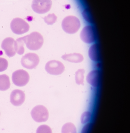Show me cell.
Wrapping results in <instances>:
<instances>
[{"instance_id":"10","label":"cell","mask_w":130,"mask_h":133,"mask_svg":"<svg viewBox=\"0 0 130 133\" xmlns=\"http://www.w3.org/2000/svg\"><path fill=\"white\" fill-rule=\"evenodd\" d=\"M15 41L12 37H7L2 41L1 47L4 50L5 54L9 57H12L16 54L14 44Z\"/></svg>"},{"instance_id":"7","label":"cell","mask_w":130,"mask_h":133,"mask_svg":"<svg viewBox=\"0 0 130 133\" xmlns=\"http://www.w3.org/2000/svg\"><path fill=\"white\" fill-rule=\"evenodd\" d=\"M39 62V58L37 55L35 53H29L23 57L21 62L23 67L28 69H32L38 65Z\"/></svg>"},{"instance_id":"9","label":"cell","mask_w":130,"mask_h":133,"mask_svg":"<svg viewBox=\"0 0 130 133\" xmlns=\"http://www.w3.org/2000/svg\"><path fill=\"white\" fill-rule=\"evenodd\" d=\"M80 37L82 40L87 44L94 43L95 40V32L92 26H86L81 32Z\"/></svg>"},{"instance_id":"12","label":"cell","mask_w":130,"mask_h":133,"mask_svg":"<svg viewBox=\"0 0 130 133\" xmlns=\"http://www.w3.org/2000/svg\"><path fill=\"white\" fill-rule=\"evenodd\" d=\"M86 80L87 82L93 87H98L99 80V71L97 70L91 71L87 76Z\"/></svg>"},{"instance_id":"6","label":"cell","mask_w":130,"mask_h":133,"mask_svg":"<svg viewBox=\"0 0 130 133\" xmlns=\"http://www.w3.org/2000/svg\"><path fill=\"white\" fill-rule=\"evenodd\" d=\"M52 4L51 0H33L32 8L36 13L43 14L50 10Z\"/></svg>"},{"instance_id":"14","label":"cell","mask_w":130,"mask_h":133,"mask_svg":"<svg viewBox=\"0 0 130 133\" xmlns=\"http://www.w3.org/2000/svg\"><path fill=\"white\" fill-rule=\"evenodd\" d=\"M24 44L25 43L24 37L18 38L15 41L14 44L15 50L19 55L23 54L25 52Z\"/></svg>"},{"instance_id":"17","label":"cell","mask_w":130,"mask_h":133,"mask_svg":"<svg viewBox=\"0 0 130 133\" xmlns=\"http://www.w3.org/2000/svg\"><path fill=\"white\" fill-rule=\"evenodd\" d=\"M61 133H77V129L73 123H67L62 127Z\"/></svg>"},{"instance_id":"4","label":"cell","mask_w":130,"mask_h":133,"mask_svg":"<svg viewBox=\"0 0 130 133\" xmlns=\"http://www.w3.org/2000/svg\"><path fill=\"white\" fill-rule=\"evenodd\" d=\"M33 119L37 122H44L49 118V112L47 109L42 105L35 106L31 112Z\"/></svg>"},{"instance_id":"19","label":"cell","mask_w":130,"mask_h":133,"mask_svg":"<svg viewBox=\"0 0 130 133\" xmlns=\"http://www.w3.org/2000/svg\"><path fill=\"white\" fill-rule=\"evenodd\" d=\"M57 17L54 14H49L47 16L44 17V21L47 25H52L56 22L57 20Z\"/></svg>"},{"instance_id":"1","label":"cell","mask_w":130,"mask_h":133,"mask_svg":"<svg viewBox=\"0 0 130 133\" xmlns=\"http://www.w3.org/2000/svg\"><path fill=\"white\" fill-rule=\"evenodd\" d=\"M24 37L25 43L26 47L30 50H38L42 47L43 44V37L38 32H33L29 35L25 36Z\"/></svg>"},{"instance_id":"8","label":"cell","mask_w":130,"mask_h":133,"mask_svg":"<svg viewBox=\"0 0 130 133\" xmlns=\"http://www.w3.org/2000/svg\"><path fill=\"white\" fill-rule=\"evenodd\" d=\"M45 69L48 73L56 76L62 74L64 71L65 67L60 62L53 60L47 63Z\"/></svg>"},{"instance_id":"22","label":"cell","mask_w":130,"mask_h":133,"mask_svg":"<svg viewBox=\"0 0 130 133\" xmlns=\"http://www.w3.org/2000/svg\"><path fill=\"white\" fill-rule=\"evenodd\" d=\"M8 63L6 59L0 57V72H3L7 69Z\"/></svg>"},{"instance_id":"24","label":"cell","mask_w":130,"mask_h":133,"mask_svg":"<svg viewBox=\"0 0 130 133\" xmlns=\"http://www.w3.org/2000/svg\"><path fill=\"white\" fill-rule=\"evenodd\" d=\"M0 115H1V113H0Z\"/></svg>"},{"instance_id":"23","label":"cell","mask_w":130,"mask_h":133,"mask_svg":"<svg viewBox=\"0 0 130 133\" xmlns=\"http://www.w3.org/2000/svg\"><path fill=\"white\" fill-rule=\"evenodd\" d=\"M90 126V123H88V124H86L82 129L81 133H88L89 130Z\"/></svg>"},{"instance_id":"5","label":"cell","mask_w":130,"mask_h":133,"mask_svg":"<svg viewBox=\"0 0 130 133\" xmlns=\"http://www.w3.org/2000/svg\"><path fill=\"white\" fill-rule=\"evenodd\" d=\"M13 83L18 87L25 86L29 81L28 73L24 70H18L12 73V77Z\"/></svg>"},{"instance_id":"16","label":"cell","mask_w":130,"mask_h":133,"mask_svg":"<svg viewBox=\"0 0 130 133\" xmlns=\"http://www.w3.org/2000/svg\"><path fill=\"white\" fill-rule=\"evenodd\" d=\"M89 56L93 61L97 62L98 61L99 55L98 48L97 44H93L90 48L89 50Z\"/></svg>"},{"instance_id":"3","label":"cell","mask_w":130,"mask_h":133,"mask_svg":"<svg viewBox=\"0 0 130 133\" xmlns=\"http://www.w3.org/2000/svg\"><path fill=\"white\" fill-rule=\"evenodd\" d=\"M10 27L12 32L17 35H21L27 32L30 29L29 24L24 19L19 18L12 19Z\"/></svg>"},{"instance_id":"21","label":"cell","mask_w":130,"mask_h":133,"mask_svg":"<svg viewBox=\"0 0 130 133\" xmlns=\"http://www.w3.org/2000/svg\"><path fill=\"white\" fill-rule=\"evenodd\" d=\"M91 117V113L89 111H86L82 113L81 116V122L85 124L90 121Z\"/></svg>"},{"instance_id":"20","label":"cell","mask_w":130,"mask_h":133,"mask_svg":"<svg viewBox=\"0 0 130 133\" xmlns=\"http://www.w3.org/2000/svg\"><path fill=\"white\" fill-rule=\"evenodd\" d=\"M36 133H52L51 128L47 125L40 126L36 130Z\"/></svg>"},{"instance_id":"15","label":"cell","mask_w":130,"mask_h":133,"mask_svg":"<svg viewBox=\"0 0 130 133\" xmlns=\"http://www.w3.org/2000/svg\"><path fill=\"white\" fill-rule=\"evenodd\" d=\"M9 77L6 74L0 75V90L4 91L9 89L10 87Z\"/></svg>"},{"instance_id":"2","label":"cell","mask_w":130,"mask_h":133,"mask_svg":"<svg viewBox=\"0 0 130 133\" xmlns=\"http://www.w3.org/2000/svg\"><path fill=\"white\" fill-rule=\"evenodd\" d=\"M61 25L65 32L69 34H74L77 32L80 29L81 23L77 17L69 16L63 19Z\"/></svg>"},{"instance_id":"18","label":"cell","mask_w":130,"mask_h":133,"mask_svg":"<svg viewBox=\"0 0 130 133\" xmlns=\"http://www.w3.org/2000/svg\"><path fill=\"white\" fill-rule=\"evenodd\" d=\"M85 70L84 69H79L75 73V79L76 83L78 85H84V74Z\"/></svg>"},{"instance_id":"13","label":"cell","mask_w":130,"mask_h":133,"mask_svg":"<svg viewBox=\"0 0 130 133\" xmlns=\"http://www.w3.org/2000/svg\"><path fill=\"white\" fill-rule=\"evenodd\" d=\"M61 58L64 61L72 63H81L84 60L83 56L78 53L64 55L61 57Z\"/></svg>"},{"instance_id":"11","label":"cell","mask_w":130,"mask_h":133,"mask_svg":"<svg viewBox=\"0 0 130 133\" xmlns=\"http://www.w3.org/2000/svg\"><path fill=\"white\" fill-rule=\"evenodd\" d=\"M25 95L21 90H15L10 95V102L14 106H21L25 102Z\"/></svg>"}]
</instances>
